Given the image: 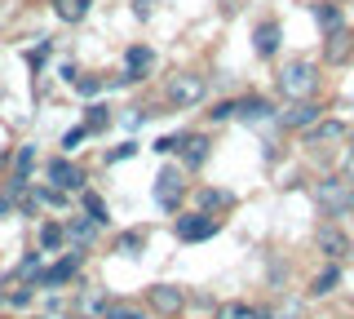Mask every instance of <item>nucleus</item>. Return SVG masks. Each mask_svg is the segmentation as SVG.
<instances>
[{"label": "nucleus", "mask_w": 354, "mask_h": 319, "mask_svg": "<svg viewBox=\"0 0 354 319\" xmlns=\"http://www.w3.org/2000/svg\"><path fill=\"white\" fill-rule=\"evenodd\" d=\"M279 93L292 98V102H306V98L319 93V67L315 62H288L279 71Z\"/></svg>", "instance_id": "1"}, {"label": "nucleus", "mask_w": 354, "mask_h": 319, "mask_svg": "<svg viewBox=\"0 0 354 319\" xmlns=\"http://www.w3.org/2000/svg\"><path fill=\"white\" fill-rule=\"evenodd\" d=\"M204 98H208V80H204V75L182 71V75L169 80V102L173 107H195V102H204Z\"/></svg>", "instance_id": "2"}, {"label": "nucleus", "mask_w": 354, "mask_h": 319, "mask_svg": "<svg viewBox=\"0 0 354 319\" xmlns=\"http://www.w3.org/2000/svg\"><path fill=\"white\" fill-rule=\"evenodd\" d=\"M221 230L217 217L208 213H191V217H177V239H186V244H199V239H213Z\"/></svg>", "instance_id": "3"}, {"label": "nucleus", "mask_w": 354, "mask_h": 319, "mask_svg": "<svg viewBox=\"0 0 354 319\" xmlns=\"http://www.w3.org/2000/svg\"><path fill=\"white\" fill-rule=\"evenodd\" d=\"M49 182H53V191H80L84 173L75 169V164H66V160H53L49 164Z\"/></svg>", "instance_id": "4"}, {"label": "nucleus", "mask_w": 354, "mask_h": 319, "mask_svg": "<svg viewBox=\"0 0 354 319\" xmlns=\"http://www.w3.org/2000/svg\"><path fill=\"white\" fill-rule=\"evenodd\" d=\"M346 138V125H341V120H324V125H306V134H301V142L306 147H319V142H341Z\"/></svg>", "instance_id": "5"}, {"label": "nucleus", "mask_w": 354, "mask_h": 319, "mask_svg": "<svg viewBox=\"0 0 354 319\" xmlns=\"http://www.w3.org/2000/svg\"><path fill=\"white\" fill-rule=\"evenodd\" d=\"M182 302H186V293L173 289V284H155V289H151V306L160 315H177V311H182Z\"/></svg>", "instance_id": "6"}, {"label": "nucleus", "mask_w": 354, "mask_h": 319, "mask_svg": "<svg viewBox=\"0 0 354 319\" xmlns=\"http://www.w3.org/2000/svg\"><path fill=\"white\" fill-rule=\"evenodd\" d=\"M177 195H182V173L164 169L160 178H155V200H160V208H173V204H177Z\"/></svg>", "instance_id": "7"}, {"label": "nucleus", "mask_w": 354, "mask_h": 319, "mask_svg": "<svg viewBox=\"0 0 354 319\" xmlns=\"http://www.w3.org/2000/svg\"><path fill=\"white\" fill-rule=\"evenodd\" d=\"M319 200H324V208H332V213H346V200H350V182H319Z\"/></svg>", "instance_id": "8"}, {"label": "nucleus", "mask_w": 354, "mask_h": 319, "mask_svg": "<svg viewBox=\"0 0 354 319\" xmlns=\"http://www.w3.org/2000/svg\"><path fill=\"white\" fill-rule=\"evenodd\" d=\"M75 271H80V253H66V257L58 262V266L40 271V284H44V289H53V284H66V280H71Z\"/></svg>", "instance_id": "9"}, {"label": "nucleus", "mask_w": 354, "mask_h": 319, "mask_svg": "<svg viewBox=\"0 0 354 319\" xmlns=\"http://www.w3.org/2000/svg\"><path fill=\"white\" fill-rule=\"evenodd\" d=\"M315 239H319V253H328L332 262L346 257V248H350V244H346V235H341L337 226H319V235H315Z\"/></svg>", "instance_id": "10"}, {"label": "nucleus", "mask_w": 354, "mask_h": 319, "mask_svg": "<svg viewBox=\"0 0 354 319\" xmlns=\"http://www.w3.org/2000/svg\"><path fill=\"white\" fill-rule=\"evenodd\" d=\"M151 62H155V53H151L147 45H133V49L124 53V67H129V75H124V80H138L142 71H151Z\"/></svg>", "instance_id": "11"}, {"label": "nucleus", "mask_w": 354, "mask_h": 319, "mask_svg": "<svg viewBox=\"0 0 354 319\" xmlns=\"http://www.w3.org/2000/svg\"><path fill=\"white\" fill-rule=\"evenodd\" d=\"M315 120H319V107L310 102V98H306V102H297L292 111H283V125L288 129H306V125H315Z\"/></svg>", "instance_id": "12"}, {"label": "nucleus", "mask_w": 354, "mask_h": 319, "mask_svg": "<svg viewBox=\"0 0 354 319\" xmlns=\"http://www.w3.org/2000/svg\"><path fill=\"white\" fill-rule=\"evenodd\" d=\"M186 156V164H191V169H199V164L208 160V138H199V134H191V138H182V147H177Z\"/></svg>", "instance_id": "13"}, {"label": "nucleus", "mask_w": 354, "mask_h": 319, "mask_svg": "<svg viewBox=\"0 0 354 319\" xmlns=\"http://www.w3.org/2000/svg\"><path fill=\"white\" fill-rule=\"evenodd\" d=\"M88 5H93V0H53V14H58L62 23H80L88 14Z\"/></svg>", "instance_id": "14"}, {"label": "nucleus", "mask_w": 354, "mask_h": 319, "mask_svg": "<svg viewBox=\"0 0 354 319\" xmlns=\"http://www.w3.org/2000/svg\"><path fill=\"white\" fill-rule=\"evenodd\" d=\"M235 116H243V120H266V116H270V102H266V98H243V102H235Z\"/></svg>", "instance_id": "15"}, {"label": "nucleus", "mask_w": 354, "mask_h": 319, "mask_svg": "<svg viewBox=\"0 0 354 319\" xmlns=\"http://www.w3.org/2000/svg\"><path fill=\"white\" fill-rule=\"evenodd\" d=\"M274 45H279V27H274V23H261L257 27V53H261V58H270Z\"/></svg>", "instance_id": "16"}, {"label": "nucleus", "mask_w": 354, "mask_h": 319, "mask_svg": "<svg viewBox=\"0 0 354 319\" xmlns=\"http://www.w3.org/2000/svg\"><path fill=\"white\" fill-rule=\"evenodd\" d=\"M31 160H36V147H18V156H14V186L27 182V173H31Z\"/></svg>", "instance_id": "17"}, {"label": "nucleus", "mask_w": 354, "mask_h": 319, "mask_svg": "<svg viewBox=\"0 0 354 319\" xmlns=\"http://www.w3.org/2000/svg\"><path fill=\"white\" fill-rule=\"evenodd\" d=\"M315 23L324 27L328 36H332V31H341V14H337V5H315Z\"/></svg>", "instance_id": "18"}, {"label": "nucleus", "mask_w": 354, "mask_h": 319, "mask_svg": "<svg viewBox=\"0 0 354 319\" xmlns=\"http://www.w3.org/2000/svg\"><path fill=\"white\" fill-rule=\"evenodd\" d=\"M124 257H133L138 248H147V230H129V235H120V244H115Z\"/></svg>", "instance_id": "19"}, {"label": "nucleus", "mask_w": 354, "mask_h": 319, "mask_svg": "<svg viewBox=\"0 0 354 319\" xmlns=\"http://www.w3.org/2000/svg\"><path fill=\"white\" fill-rule=\"evenodd\" d=\"M217 319H261V311H252V306H243V302H230V306H221Z\"/></svg>", "instance_id": "20"}, {"label": "nucleus", "mask_w": 354, "mask_h": 319, "mask_svg": "<svg viewBox=\"0 0 354 319\" xmlns=\"http://www.w3.org/2000/svg\"><path fill=\"white\" fill-rule=\"evenodd\" d=\"M84 208H88V222H93V226L106 222V204L97 200V195H84Z\"/></svg>", "instance_id": "21"}, {"label": "nucleus", "mask_w": 354, "mask_h": 319, "mask_svg": "<svg viewBox=\"0 0 354 319\" xmlns=\"http://www.w3.org/2000/svg\"><path fill=\"white\" fill-rule=\"evenodd\" d=\"M337 280H341V271H337V266H328V271L315 280V293H332V284H337Z\"/></svg>", "instance_id": "22"}, {"label": "nucleus", "mask_w": 354, "mask_h": 319, "mask_svg": "<svg viewBox=\"0 0 354 319\" xmlns=\"http://www.w3.org/2000/svg\"><path fill=\"white\" fill-rule=\"evenodd\" d=\"M102 125H106V107H88V125L84 129H88V134H97Z\"/></svg>", "instance_id": "23"}, {"label": "nucleus", "mask_w": 354, "mask_h": 319, "mask_svg": "<svg viewBox=\"0 0 354 319\" xmlns=\"http://www.w3.org/2000/svg\"><path fill=\"white\" fill-rule=\"evenodd\" d=\"M58 244H62V230L58 226H44L40 230V248H58Z\"/></svg>", "instance_id": "24"}, {"label": "nucleus", "mask_w": 354, "mask_h": 319, "mask_svg": "<svg viewBox=\"0 0 354 319\" xmlns=\"http://www.w3.org/2000/svg\"><path fill=\"white\" fill-rule=\"evenodd\" d=\"M106 319H142L133 306H106Z\"/></svg>", "instance_id": "25"}, {"label": "nucleus", "mask_w": 354, "mask_h": 319, "mask_svg": "<svg viewBox=\"0 0 354 319\" xmlns=\"http://www.w3.org/2000/svg\"><path fill=\"white\" fill-rule=\"evenodd\" d=\"M84 138H88V129H71V134L62 138V147H66V151H75V147H80Z\"/></svg>", "instance_id": "26"}, {"label": "nucleus", "mask_w": 354, "mask_h": 319, "mask_svg": "<svg viewBox=\"0 0 354 319\" xmlns=\"http://www.w3.org/2000/svg\"><path fill=\"white\" fill-rule=\"evenodd\" d=\"M71 235H75V239H88V235H93V222H75Z\"/></svg>", "instance_id": "27"}, {"label": "nucleus", "mask_w": 354, "mask_h": 319, "mask_svg": "<svg viewBox=\"0 0 354 319\" xmlns=\"http://www.w3.org/2000/svg\"><path fill=\"white\" fill-rule=\"evenodd\" d=\"M346 182L354 186V147H350V156H346Z\"/></svg>", "instance_id": "28"}, {"label": "nucleus", "mask_w": 354, "mask_h": 319, "mask_svg": "<svg viewBox=\"0 0 354 319\" xmlns=\"http://www.w3.org/2000/svg\"><path fill=\"white\" fill-rule=\"evenodd\" d=\"M133 9H138V18H151V0H138Z\"/></svg>", "instance_id": "29"}, {"label": "nucleus", "mask_w": 354, "mask_h": 319, "mask_svg": "<svg viewBox=\"0 0 354 319\" xmlns=\"http://www.w3.org/2000/svg\"><path fill=\"white\" fill-rule=\"evenodd\" d=\"M9 213V200H5V195H0V217H5Z\"/></svg>", "instance_id": "30"}, {"label": "nucleus", "mask_w": 354, "mask_h": 319, "mask_svg": "<svg viewBox=\"0 0 354 319\" xmlns=\"http://www.w3.org/2000/svg\"><path fill=\"white\" fill-rule=\"evenodd\" d=\"M346 208H350V213H354V186H350V200H346Z\"/></svg>", "instance_id": "31"}]
</instances>
